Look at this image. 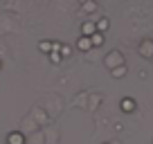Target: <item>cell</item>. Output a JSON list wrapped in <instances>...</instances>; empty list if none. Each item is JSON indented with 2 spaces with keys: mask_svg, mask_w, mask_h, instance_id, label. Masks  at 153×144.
Segmentation results:
<instances>
[{
  "mask_svg": "<svg viewBox=\"0 0 153 144\" xmlns=\"http://www.w3.org/2000/svg\"><path fill=\"white\" fill-rule=\"evenodd\" d=\"M106 65H108V68L124 65V59H122V54H120V52H110V54H106Z\"/></svg>",
  "mask_w": 153,
  "mask_h": 144,
  "instance_id": "obj_1",
  "label": "cell"
},
{
  "mask_svg": "<svg viewBox=\"0 0 153 144\" xmlns=\"http://www.w3.org/2000/svg\"><path fill=\"white\" fill-rule=\"evenodd\" d=\"M76 48L81 50V52H88V50L92 48V43H90V36H81V39L76 41Z\"/></svg>",
  "mask_w": 153,
  "mask_h": 144,
  "instance_id": "obj_2",
  "label": "cell"
},
{
  "mask_svg": "<svg viewBox=\"0 0 153 144\" xmlns=\"http://www.w3.org/2000/svg\"><path fill=\"white\" fill-rule=\"evenodd\" d=\"M122 111H124V113H133L135 111V99L124 97V99H122Z\"/></svg>",
  "mask_w": 153,
  "mask_h": 144,
  "instance_id": "obj_3",
  "label": "cell"
},
{
  "mask_svg": "<svg viewBox=\"0 0 153 144\" xmlns=\"http://www.w3.org/2000/svg\"><path fill=\"white\" fill-rule=\"evenodd\" d=\"M90 43H92V48H101V45H104V34L101 32H95L90 36Z\"/></svg>",
  "mask_w": 153,
  "mask_h": 144,
  "instance_id": "obj_4",
  "label": "cell"
},
{
  "mask_svg": "<svg viewBox=\"0 0 153 144\" xmlns=\"http://www.w3.org/2000/svg\"><path fill=\"white\" fill-rule=\"evenodd\" d=\"M81 32H83V36H92V34L97 32V25H95V23H90V20H88V23H83Z\"/></svg>",
  "mask_w": 153,
  "mask_h": 144,
  "instance_id": "obj_5",
  "label": "cell"
},
{
  "mask_svg": "<svg viewBox=\"0 0 153 144\" xmlns=\"http://www.w3.org/2000/svg\"><path fill=\"white\" fill-rule=\"evenodd\" d=\"M97 32H106V29H108L110 27V23H108V18H99V20H97Z\"/></svg>",
  "mask_w": 153,
  "mask_h": 144,
  "instance_id": "obj_6",
  "label": "cell"
},
{
  "mask_svg": "<svg viewBox=\"0 0 153 144\" xmlns=\"http://www.w3.org/2000/svg\"><path fill=\"white\" fill-rule=\"evenodd\" d=\"M140 52H142L144 56H149V54L153 52V45H151V43H146V41H144V43L140 45Z\"/></svg>",
  "mask_w": 153,
  "mask_h": 144,
  "instance_id": "obj_7",
  "label": "cell"
},
{
  "mask_svg": "<svg viewBox=\"0 0 153 144\" xmlns=\"http://www.w3.org/2000/svg\"><path fill=\"white\" fill-rule=\"evenodd\" d=\"M25 140H23V135L20 133H11L9 135V144H23Z\"/></svg>",
  "mask_w": 153,
  "mask_h": 144,
  "instance_id": "obj_8",
  "label": "cell"
},
{
  "mask_svg": "<svg viewBox=\"0 0 153 144\" xmlns=\"http://www.w3.org/2000/svg\"><path fill=\"white\" fill-rule=\"evenodd\" d=\"M83 11H88V14H90V11H97V2L86 0V2H83Z\"/></svg>",
  "mask_w": 153,
  "mask_h": 144,
  "instance_id": "obj_9",
  "label": "cell"
},
{
  "mask_svg": "<svg viewBox=\"0 0 153 144\" xmlns=\"http://www.w3.org/2000/svg\"><path fill=\"white\" fill-rule=\"evenodd\" d=\"M124 72H126V68L120 65V68H115V70H113V77L115 79H122V77H124Z\"/></svg>",
  "mask_w": 153,
  "mask_h": 144,
  "instance_id": "obj_10",
  "label": "cell"
},
{
  "mask_svg": "<svg viewBox=\"0 0 153 144\" xmlns=\"http://www.w3.org/2000/svg\"><path fill=\"white\" fill-rule=\"evenodd\" d=\"M50 61H52V63H59V61H61V54H59L56 50H52V52H50Z\"/></svg>",
  "mask_w": 153,
  "mask_h": 144,
  "instance_id": "obj_11",
  "label": "cell"
},
{
  "mask_svg": "<svg viewBox=\"0 0 153 144\" xmlns=\"http://www.w3.org/2000/svg\"><path fill=\"white\" fill-rule=\"evenodd\" d=\"M38 48L43 50V52H50V50H52V43H41V45H38Z\"/></svg>",
  "mask_w": 153,
  "mask_h": 144,
  "instance_id": "obj_12",
  "label": "cell"
},
{
  "mask_svg": "<svg viewBox=\"0 0 153 144\" xmlns=\"http://www.w3.org/2000/svg\"><path fill=\"white\" fill-rule=\"evenodd\" d=\"M61 52H63V54L68 56V54H70V48H68V45H61Z\"/></svg>",
  "mask_w": 153,
  "mask_h": 144,
  "instance_id": "obj_13",
  "label": "cell"
},
{
  "mask_svg": "<svg viewBox=\"0 0 153 144\" xmlns=\"http://www.w3.org/2000/svg\"><path fill=\"white\" fill-rule=\"evenodd\" d=\"M81 2H86V0H81Z\"/></svg>",
  "mask_w": 153,
  "mask_h": 144,
  "instance_id": "obj_14",
  "label": "cell"
},
{
  "mask_svg": "<svg viewBox=\"0 0 153 144\" xmlns=\"http://www.w3.org/2000/svg\"><path fill=\"white\" fill-rule=\"evenodd\" d=\"M0 65H2V63H0Z\"/></svg>",
  "mask_w": 153,
  "mask_h": 144,
  "instance_id": "obj_15",
  "label": "cell"
}]
</instances>
